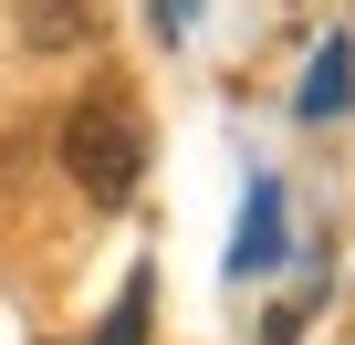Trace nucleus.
<instances>
[{
    "label": "nucleus",
    "mask_w": 355,
    "mask_h": 345,
    "mask_svg": "<svg viewBox=\"0 0 355 345\" xmlns=\"http://www.w3.org/2000/svg\"><path fill=\"white\" fill-rule=\"evenodd\" d=\"M21 32L63 53V42H84V32H94V0H21Z\"/></svg>",
    "instance_id": "3"
},
{
    "label": "nucleus",
    "mask_w": 355,
    "mask_h": 345,
    "mask_svg": "<svg viewBox=\"0 0 355 345\" xmlns=\"http://www.w3.org/2000/svg\"><path fill=\"white\" fill-rule=\"evenodd\" d=\"M94 345H146V272L125 283V303L105 314V335H94Z\"/></svg>",
    "instance_id": "5"
},
{
    "label": "nucleus",
    "mask_w": 355,
    "mask_h": 345,
    "mask_svg": "<svg viewBox=\"0 0 355 345\" xmlns=\"http://www.w3.org/2000/svg\"><path fill=\"white\" fill-rule=\"evenodd\" d=\"M345 94H355V63H345V42H324L313 53V84H303V115H334Z\"/></svg>",
    "instance_id": "4"
},
{
    "label": "nucleus",
    "mask_w": 355,
    "mask_h": 345,
    "mask_svg": "<svg viewBox=\"0 0 355 345\" xmlns=\"http://www.w3.org/2000/svg\"><path fill=\"white\" fill-rule=\"evenodd\" d=\"M282 251V199L272 189H251V210H241V251H230V272H261Z\"/></svg>",
    "instance_id": "2"
},
{
    "label": "nucleus",
    "mask_w": 355,
    "mask_h": 345,
    "mask_svg": "<svg viewBox=\"0 0 355 345\" xmlns=\"http://www.w3.org/2000/svg\"><path fill=\"white\" fill-rule=\"evenodd\" d=\"M157 22H167V32H178V22H189V0H157Z\"/></svg>",
    "instance_id": "7"
},
{
    "label": "nucleus",
    "mask_w": 355,
    "mask_h": 345,
    "mask_svg": "<svg viewBox=\"0 0 355 345\" xmlns=\"http://www.w3.org/2000/svg\"><path fill=\"white\" fill-rule=\"evenodd\" d=\"M63 167H73V189L84 199H136V167H146V126L125 115V94H84L63 115Z\"/></svg>",
    "instance_id": "1"
},
{
    "label": "nucleus",
    "mask_w": 355,
    "mask_h": 345,
    "mask_svg": "<svg viewBox=\"0 0 355 345\" xmlns=\"http://www.w3.org/2000/svg\"><path fill=\"white\" fill-rule=\"evenodd\" d=\"M293 324H303V314H272V335H261V345H293Z\"/></svg>",
    "instance_id": "6"
}]
</instances>
